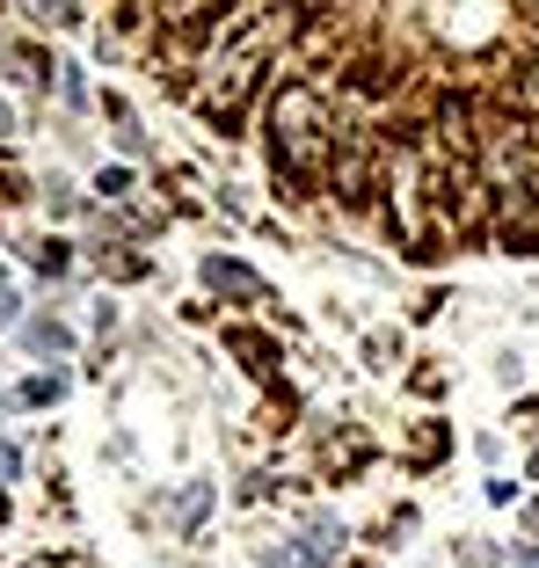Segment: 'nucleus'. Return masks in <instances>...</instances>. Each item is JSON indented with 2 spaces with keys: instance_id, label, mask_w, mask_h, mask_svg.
I'll return each instance as SVG.
<instances>
[{
  "instance_id": "obj_9",
  "label": "nucleus",
  "mask_w": 539,
  "mask_h": 568,
  "mask_svg": "<svg viewBox=\"0 0 539 568\" xmlns=\"http://www.w3.org/2000/svg\"><path fill=\"white\" fill-rule=\"evenodd\" d=\"M510 568H539V554L532 547H510Z\"/></svg>"
},
{
  "instance_id": "obj_8",
  "label": "nucleus",
  "mask_w": 539,
  "mask_h": 568,
  "mask_svg": "<svg viewBox=\"0 0 539 568\" xmlns=\"http://www.w3.org/2000/svg\"><path fill=\"white\" fill-rule=\"evenodd\" d=\"M16 467H22V459H16V445H0V481H16Z\"/></svg>"
},
{
  "instance_id": "obj_2",
  "label": "nucleus",
  "mask_w": 539,
  "mask_h": 568,
  "mask_svg": "<svg viewBox=\"0 0 539 568\" xmlns=\"http://www.w3.org/2000/svg\"><path fill=\"white\" fill-rule=\"evenodd\" d=\"M343 554V525L336 518H306V561H336Z\"/></svg>"
},
{
  "instance_id": "obj_6",
  "label": "nucleus",
  "mask_w": 539,
  "mask_h": 568,
  "mask_svg": "<svg viewBox=\"0 0 539 568\" xmlns=\"http://www.w3.org/2000/svg\"><path fill=\"white\" fill-rule=\"evenodd\" d=\"M59 386H67V379H30V386H22V402H59Z\"/></svg>"
},
{
  "instance_id": "obj_1",
  "label": "nucleus",
  "mask_w": 539,
  "mask_h": 568,
  "mask_svg": "<svg viewBox=\"0 0 539 568\" xmlns=\"http://www.w3.org/2000/svg\"><path fill=\"white\" fill-rule=\"evenodd\" d=\"M204 284H212V292H234V300H263V277H255L248 263H226V255L204 263Z\"/></svg>"
},
{
  "instance_id": "obj_10",
  "label": "nucleus",
  "mask_w": 539,
  "mask_h": 568,
  "mask_svg": "<svg viewBox=\"0 0 539 568\" xmlns=\"http://www.w3.org/2000/svg\"><path fill=\"white\" fill-rule=\"evenodd\" d=\"M532 481H539V452H532Z\"/></svg>"
},
{
  "instance_id": "obj_7",
  "label": "nucleus",
  "mask_w": 539,
  "mask_h": 568,
  "mask_svg": "<svg viewBox=\"0 0 539 568\" xmlns=\"http://www.w3.org/2000/svg\"><path fill=\"white\" fill-rule=\"evenodd\" d=\"M22 314V300H16V292H8V284H0V328H8V321H16Z\"/></svg>"
},
{
  "instance_id": "obj_3",
  "label": "nucleus",
  "mask_w": 539,
  "mask_h": 568,
  "mask_svg": "<svg viewBox=\"0 0 539 568\" xmlns=\"http://www.w3.org/2000/svg\"><path fill=\"white\" fill-rule=\"evenodd\" d=\"M204 510H212V481H190V488H183V496H175V503H169V518H175V525H183V532H190V525H197V518H204Z\"/></svg>"
},
{
  "instance_id": "obj_5",
  "label": "nucleus",
  "mask_w": 539,
  "mask_h": 568,
  "mask_svg": "<svg viewBox=\"0 0 539 568\" xmlns=\"http://www.w3.org/2000/svg\"><path fill=\"white\" fill-rule=\"evenodd\" d=\"M263 568H314L306 547H263Z\"/></svg>"
},
{
  "instance_id": "obj_4",
  "label": "nucleus",
  "mask_w": 539,
  "mask_h": 568,
  "mask_svg": "<svg viewBox=\"0 0 539 568\" xmlns=\"http://www.w3.org/2000/svg\"><path fill=\"white\" fill-rule=\"evenodd\" d=\"M30 351H73V335L59 321H30Z\"/></svg>"
}]
</instances>
